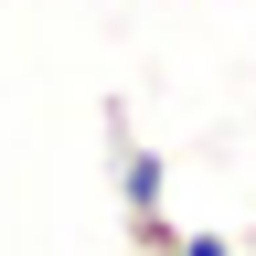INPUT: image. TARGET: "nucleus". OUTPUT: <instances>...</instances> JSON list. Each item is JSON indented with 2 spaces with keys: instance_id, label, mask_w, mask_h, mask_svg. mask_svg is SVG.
<instances>
[{
  "instance_id": "f257e3e1",
  "label": "nucleus",
  "mask_w": 256,
  "mask_h": 256,
  "mask_svg": "<svg viewBox=\"0 0 256 256\" xmlns=\"http://www.w3.org/2000/svg\"><path fill=\"white\" fill-rule=\"evenodd\" d=\"M128 246H139V256H182V224H171V203L128 214Z\"/></svg>"
},
{
  "instance_id": "f03ea898",
  "label": "nucleus",
  "mask_w": 256,
  "mask_h": 256,
  "mask_svg": "<svg viewBox=\"0 0 256 256\" xmlns=\"http://www.w3.org/2000/svg\"><path fill=\"white\" fill-rule=\"evenodd\" d=\"M182 256H235V235H203V224H182Z\"/></svg>"
}]
</instances>
